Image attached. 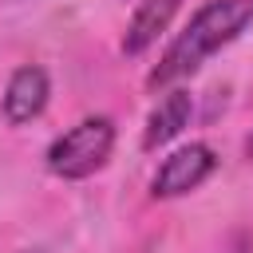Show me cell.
I'll list each match as a JSON object with an SVG mask.
<instances>
[{"mask_svg":"<svg viewBox=\"0 0 253 253\" xmlns=\"http://www.w3.org/2000/svg\"><path fill=\"white\" fill-rule=\"evenodd\" d=\"M249 24H253V0H206L190 16V24L170 40L162 59L146 75V83L150 87H170V83L194 75L213 51L233 43Z\"/></svg>","mask_w":253,"mask_h":253,"instance_id":"6da1fadb","label":"cell"},{"mask_svg":"<svg viewBox=\"0 0 253 253\" xmlns=\"http://www.w3.org/2000/svg\"><path fill=\"white\" fill-rule=\"evenodd\" d=\"M111 150H115V123L107 115H91L47 146V170L55 178L79 182V178H91L95 170H103Z\"/></svg>","mask_w":253,"mask_h":253,"instance_id":"7a4b0ae2","label":"cell"},{"mask_svg":"<svg viewBox=\"0 0 253 253\" xmlns=\"http://www.w3.org/2000/svg\"><path fill=\"white\" fill-rule=\"evenodd\" d=\"M213 166H217V158L206 142L178 146L170 158H162V166L154 174V198H182V194L198 190L213 174Z\"/></svg>","mask_w":253,"mask_h":253,"instance_id":"3957f363","label":"cell"},{"mask_svg":"<svg viewBox=\"0 0 253 253\" xmlns=\"http://www.w3.org/2000/svg\"><path fill=\"white\" fill-rule=\"evenodd\" d=\"M47 95H51V79L40 63H24L12 71L8 87H4V119L12 126H24L32 123L36 115H43L47 107Z\"/></svg>","mask_w":253,"mask_h":253,"instance_id":"277c9868","label":"cell"},{"mask_svg":"<svg viewBox=\"0 0 253 253\" xmlns=\"http://www.w3.org/2000/svg\"><path fill=\"white\" fill-rule=\"evenodd\" d=\"M190 111H194V99H190V91H182V87L166 91V95L158 99V107L150 111V119H146L142 146H146V150H158V146H166V142H170L174 134H182V126L190 123Z\"/></svg>","mask_w":253,"mask_h":253,"instance_id":"5b68a950","label":"cell"},{"mask_svg":"<svg viewBox=\"0 0 253 253\" xmlns=\"http://www.w3.org/2000/svg\"><path fill=\"white\" fill-rule=\"evenodd\" d=\"M182 0H138L130 24H126V36H123V51L126 55H142L174 20Z\"/></svg>","mask_w":253,"mask_h":253,"instance_id":"8992f818","label":"cell"},{"mask_svg":"<svg viewBox=\"0 0 253 253\" xmlns=\"http://www.w3.org/2000/svg\"><path fill=\"white\" fill-rule=\"evenodd\" d=\"M245 158H253V134L245 138Z\"/></svg>","mask_w":253,"mask_h":253,"instance_id":"52a82bcc","label":"cell"}]
</instances>
